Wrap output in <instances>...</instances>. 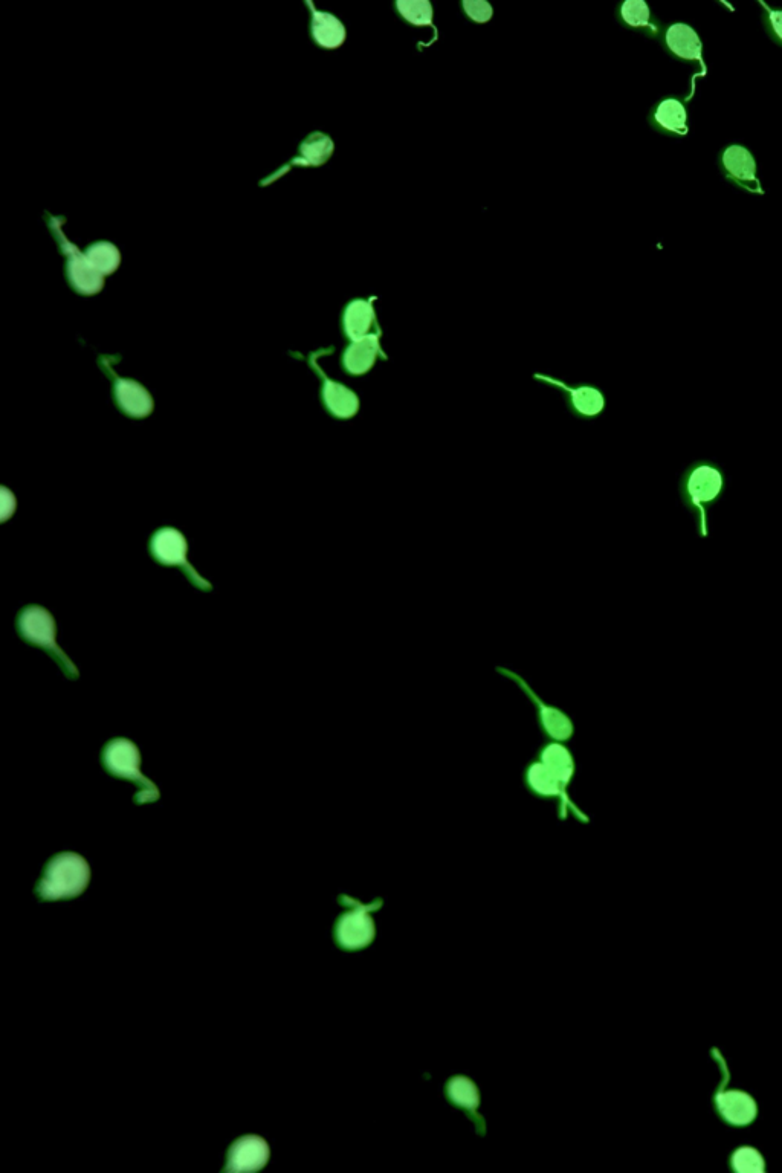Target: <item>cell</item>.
I'll return each instance as SVG.
<instances>
[{
	"label": "cell",
	"mask_w": 782,
	"mask_h": 1173,
	"mask_svg": "<svg viewBox=\"0 0 782 1173\" xmlns=\"http://www.w3.org/2000/svg\"><path fill=\"white\" fill-rule=\"evenodd\" d=\"M761 5L766 10V14H764V26H766L767 33L772 37L773 42L782 46V11L772 10V8L767 7L763 2H761Z\"/></svg>",
	"instance_id": "cell-28"
},
{
	"label": "cell",
	"mask_w": 782,
	"mask_h": 1173,
	"mask_svg": "<svg viewBox=\"0 0 782 1173\" xmlns=\"http://www.w3.org/2000/svg\"><path fill=\"white\" fill-rule=\"evenodd\" d=\"M498 671L503 676L515 680L517 685L523 688V691L529 695L530 700L538 706V718H540L541 729H543L547 737L555 741H560V743H564V741L570 740L573 737V731L575 729H573L572 720L564 712H561L560 709L552 708V706L544 705L540 698L537 697V694L527 686V683L521 677H518L517 674L509 671V669L498 668Z\"/></svg>",
	"instance_id": "cell-8"
},
{
	"label": "cell",
	"mask_w": 782,
	"mask_h": 1173,
	"mask_svg": "<svg viewBox=\"0 0 782 1173\" xmlns=\"http://www.w3.org/2000/svg\"><path fill=\"white\" fill-rule=\"evenodd\" d=\"M712 1053L717 1057L718 1067L723 1071V1079L712 1097L715 1114L724 1125L732 1126V1128H746V1126L752 1125L758 1119V1112H760L757 1100L741 1089H726V1083L729 1080L728 1067H726L723 1056L717 1050Z\"/></svg>",
	"instance_id": "cell-5"
},
{
	"label": "cell",
	"mask_w": 782,
	"mask_h": 1173,
	"mask_svg": "<svg viewBox=\"0 0 782 1173\" xmlns=\"http://www.w3.org/2000/svg\"><path fill=\"white\" fill-rule=\"evenodd\" d=\"M665 45L674 57L683 62L702 63V40L697 31L686 23H674L665 33Z\"/></svg>",
	"instance_id": "cell-15"
},
{
	"label": "cell",
	"mask_w": 782,
	"mask_h": 1173,
	"mask_svg": "<svg viewBox=\"0 0 782 1173\" xmlns=\"http://www.w3.org/2000/svg\"><path fill=\"white\" fill-rule=\"evenodd\" d=\"M535 378L538 381L546 382V384L555 385L564 391L567 396V404H569L570 411L578 417H585V419H593V417L601 416L602 411L605 410L604 393L599 388L592 387V385H581V387H570L558 379L550 378V376L537 375Z\"/></svg>",
	"instance_id": "cell-9"
},
{
	"label": "cell",
	"mask_w": 782,
	"mask_h": 1173,
	"mask_svg": "<svg viewBox=\"0 0 782 1173\" xmlns=\"http://www.w3.org/2000/svg\"><path fill=\"white\" fill-rule=\"evenodd\" d=\"M448 1094H450L453 1102H456L457 1105L465 1106L468 1109H476L477 1102H479L477 1100L476 1088L465 1079H454L450 1083Z\"/></svg>",
	"instance_id": "cell-27"
},
{
	"label": "cell",
	"mask_w": 782,
	"mask_h": 1173,
	"mask_svg": "<svg viewBox=\"0 0 782 1173\" xmlns=\"http://www.w3.org/2000/svg\"><path fill=\"white\" fill-rule=\"evenodd\" d=\"M373 923L364 909H355L341 918L337 928L338 943L346 949L366 946L373 938Z\"/></svg>",
	"instance_id": "cell-16"
},
{
	"label": "cell",
	"mask_w": 782,
	"mask_h": 1173,
	"mask_svg": "<svg viewBox=\"0 0 782 1173\" xmlns=\"http://www.w3.org/2000/svg\"><path fill=\"white\" fill-rule=\"evenodd\" d=\"M17 627H19L20 636L26 642H30V644L48 651L52 659L57 660V663L62 666L63 671H65L69 679H77L78 671L74 663L60 650L59 645L55 644V631H57V628H55L54 618H52V614L48 610L37 607V605L26 607L20 613Z\"/></svg>",
	"instance_id": "cell-4"
},
{
	"label": "cell",
	"mask_w": 782,
	"mask_h": 1173,
	"mask_svg": "<svg viewBox=\"0 0 782 1173\" xmlns=\"http://www.w3.org/2000/svg\"><path fill=\"white\" fill-rule=\"evenodd\" d=\"M720 167L726 178L747 190H760L757 178V162L746 147L728 146L720 155Z\"/></svg>",
	"instance_id": "cell-11"
},
{
	"label": "cell",
	"mask_w": 782,
	"mask_h": 1173,
	"mask_svg": "<svg viewBox=\"0 0 782 1173\" xmlns=\"http://www.w3.org/2000/svg\"><path fill=\"white\" fill-rule=\"evenodd\" d=\"M524 781H526L527 790L532 795L543 799H560L561 801V818H566L567 810H572L578 818L587 821L582 813H579L578 808L573 802H570L569 793L564 792L560 781L555 778L552 772L541 763L540 760H534L526 767L524 773Z\"/></svg>",
	"instance_id": "cell-7"
},
{
	"label": "cell",
	"mask_w": 782,
	"mask_h": 1173,
	"mask_svg": "<svg viewBox=\"0 0 782 1173\" xmlns=\"http://www.w3.org/2000/svg\"><path fill=\"white\" fill-rule=\"evenodd\" d=\"M68 272L72 288L80 294L94 295L103 289V274L89 262L88 257H72Z\"/></svg>",
	"instance_id": "cell-20"
},
{
	"label": "cell",
	"mask_w": 782,
	"mask_h": 1173,
	"mask_svg": "<svg viewBox=\"0 0 782 1173\" xmlns=\"http://www.w3.org/2000/svg\"><path fill=\"white\" fill-rule=\"evenodd\" d=\"M381 332L370 333L367 337L361 340L353 341L343 353V367L349 375L361 376L369 373L376 364V359L381 356L385 358V353L381 350V343H379Z\"/></svg>",
	"instance_id": "cell-14"
},
{
	"label": "cell",
	"mask_w": 782,
	"mask_h": 1173,
	"mask_svg": "<svg viewBox=\"0 0 782 1173\" xmlns=\"http://www.w3.org/2000/svg\"><path fill=\"white\" fill-rule=\"evenodd\" d=\"M312 34H314L315 42L326 49L340 48L346 40V30H344L343 23L337 17L320 13V11H314Z\"/></svg>",
	"instance_id": "cell-21"
},
{
	"label": "cell",
	"mask_w": 782,
	"mask_h": 1173,
	"mask_svg": "<svg viewBox=\"0 0 782 1173\" xmlns=\"http://www.w3.org/2000/svg\"><path fill=\"white\" fill-rule=\"evenodd\" d=\"M301 152H303L307 164L320 165L332 155L333 143L326 135L315 133L303 144Z\"/></svg>",
	"instance_id": "cell-25"
},
{
	"label": "cell",
	"mask_w": 782,
	"mask_h": 1173,
	"mask_svg": "<svg viewBox=\"0 0 782 1173\" xmlns=\"http://www.w3.org/2000/svg\"><path fill=\"white\" fill-rule=\"evenodd\" d=\"M399 14L414 26H433V7L428 0H398Z\"/></svg>",
	"instance_id": "cell-23"
},
{
	"label": "cell",
	"mask_w": 782,
	"mask_h": 1173,
	"mask_svg": "<svg viewBox=\"0 0 782 1173\" xmlns=\"http://www.w3.org/2000/svg\"><path fill=\"white\" fill-rule=\"evenodd\" d=\"M0 500V520L7 521L16 511V497L7 488H2Z\"/></svg>",
	"instance_id": "cell-30"
},
{
	"label": "cell",
	"mask_w": 782,
	"mask_h": 1173,
	"mask_svg": "<svg viewBox=\"0 0 782 1173\" xmlns=\"http://www.w3.org/2000/svg\"><path fill=\"white\" fill-rule=\"evenodd\" d=\"M89 879L88 862L78 854L63 853L48 863L37 892L45 900L69 899L80 896L88 888Z\"/></svg>",
	"instance_id": "cell-2"
},
{
	"label": "cell",
	"mask_w": 782,
	"mask_h": 1173,
	"mask_svg": "<svg viewBox=\"0 0 782 1173\" xmlns=\"http://www.w3.org/2000/svg\"><path fill=\"white\" fill-rule=\"evenodd\" d=\"M537 758L555 775L564 792H567L570 781L575 775V760H573L572 752L560 741H555V743L541 747Z\"/></svg>",
	"instance_id": "cell-17"
},
{
	"label": "cell",
	"mask_w": 782,
	"mask_h": 1173,
	"mask_svg": "<svg viewBox=\"0 0 782 1173\" xmlns=\"http://www.w3.org/2000/svg\"><path fill=\"white\" fill-rule=\"evenodd\" d=\"M376 315L370 300H353L347 304L343 315V327L350 341H358L370 335L375 326Z\"/></svg>",
	"instance_id": "cell-19"
},
{
	"label": "cell",
	"mask_w": 782,
	"mask_h": 1173,
	"mask_svg": "<svg viewBox=\"0 0 782 1173\" xmlns=\"http://www.w3.org/2000/svg\"><path fill=\"white\" fill-rule=\"evenodd\" d=\"M269 1158V1146L265 1140L254 1135L240 1138L228 1155L227 1170L230 1172H256L265 1166Z\"/></svg>",
	"instance_id": "cell-13"
},
{
	"label": "cell",
	"mask_w": 782,
	"mask_h": 1173,
	"mask_svg": "<svg viewBox=\"0 0 782 1173\" xmlns=\"http://www.w3.org/2000/svg\"><path fill=\"white\" fill-rule=\"evenodd\" d=\"M465 13L477 23H486L492 17V7L485 0H465Z\"/></svg>",
	"instance_id": "cell-29"
},
{
	"label": "cell",
	"mask_w": 782,
	"mask_h": 1173,
	"mask_svg": "<svg viewBox=\"0 0 782 1173\" xmlns=\"http://www.w3.org/2000/svg\"><path fill=\"white\" fill-rule=\"evenodd\" d=\"M104 369L114 378L115 401L123 413L135 417V419H144L152 414L155 404H153L152 395L146 387H143L139 382L132 381V379L120 378L115 375L110 366H104Z\"/></svg>",
	"instance_id": "cell-10"
},
{
	"label": "cell",
	"mask_w": 782,
	"mask_h": 1173,
	"mask_svg": "<svg viewBox=\"0 0 782 1173\" xmlns=\"http://www.w3.org/2000/svg\"><path fill=\"white\" fill-rule=\"evenodd\" d=\"M150 550H152L153 558H155L158 563L164 564V566L181 567V569H184L185 572H187L188 578H190L194 584L198 585V587H201V589L210 590V584H208L204 578H201V576L198 575V572H196V570H194L193 567L188 564L187 540H185L184 535H182L179 530L173 529V527H164V529H159L158 532L153 535L152 543H150Z\"/></svg>",
	"instance_id": "cell-6"
},
{
	"label": "cell",
	"mask_w": 782,
	"mask_h": 1173,
	"mask_svg": "<svg viewBox=\"0 0 782 1173\" xmlns=\"http://www.w3.org/2000/svg\"><path fill=\"white\" fill-rule=\"evenodd\" d=\"M651 120H653V126L668 135L683 136L688 132V110L682 101L674 97L660 101L654 109Z\"/></svg>",
	"instance_id": "cell-18"
},
{
	"label": "cell",
	"mask_w": 782,
	"mask_h": 1173,
	"mask_svg": "<svg viewBox=\"0 0 782 1173\" xmlns=\"http://www.w3.org/2000/svg\"><path fill=\"white\" fill-rule=\"evenodd\" d=\"M729 1167L737 1173H764L766 1160L763 1154L753 1146H738L729 1157Z\"/></svg>",
	"instance_id": "cell-22"
},
{
	"label": "cell",
	"mask_w": 782,
	"mask_h": 1173,
	"mask_svg": "<svg viewBox=\"0 0 782 1173\" xmlns=\"http://www.w3.org/2000/svg\"><path fill=\"white\" fill-rule=\"evenodd\" d=\"M88 260L101 274H112L120 265V253L115 246L109 245V243H100V245L92 246L89 249Z\"/></svg>",
	"instance_id": "cell-24"
},
{
	"label": "cell",
	"mask_w": 782,
	"mask_h": 1173,
	"mask_svg": "<svg viewBox=\"0 0 782 1173\" xmlns=\"http://www.w3.org/2000/svg\"><path fill=\"white\" fill-rule=\"evenodd\" d=\"M726 488V472L709 459L695 460L680 476L679 497L694 518L700 537H709V511L721 500Z\"/></svg>",
	"instance_id": "cell-1"
},
{
	"label": "cell",
	"mask_w": 782,
	"mask_h": 1173,
	"mask_svg": "<svg viewBox=\"0 0 782 1173\" xmlns=\"http://www.w3.org/2000/svg\"><path fill=\"white\" fill-rule=\"evenodd\" d=\"M621 17L631 28H648L651 19L650 7L645 0H625L621 7Z\"/></svg>",
	"instance_id": "cell-26"
},
{
	"label": "cell",
	"mask_w": 782,
	"mask_h": 1173,
	"mask_svg": "<svg viewBox=\"0 0 782 1173\" xmlns=\"http://www.w3.org/2000/svg\"><path fill=\"white\" fill-rule=\"evenodd\" d=\"M103 764L110 775L127 779L138 787L136 802H155L159 799V790L150 779L141 773V755L138 747L126 738H117L110 741L103 752Z\"/></svg>",
	"instance_id": "cell-3"
},
{
	"label": "cell",
	"mask_w": 782,
	"mask_h": 1173,
	"mask_svg": "<svg viewBox=\"0 0 782 1173\" xmlns=\"http://www.w3.org/2000/svg\"><path fill=\"white\" fill-rule=\"evenodd\" d=\"M317 355L312 356L311 366L314 367L315 372L323 379V390H321V398H323L324 407L337 419H352L358 414L361 402H359L358 395L355 391L350 390L346 385L340 382L333 381L324 375L323 370L320 369L317 362H315Z\"/></svg>",
	"instance_id": "cell-12"
}]
</instances>
